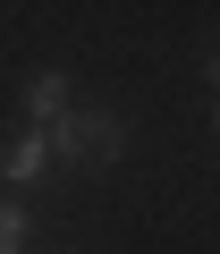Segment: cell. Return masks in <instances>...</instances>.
<instances>
[{"label":"cell","mask_w":220,"mask_h":254,"mask_svg":"<svg viewBox=\"0 0 220 254\" xmlns=\"http://www.w3.org/2000/svg\"><path fill=\"white\" fill-rule=\"evenodd\" d=\"M51 170H59V153H51L43 127L17 136V144H0V178H9V187H34V178H51Z\"/></svg>","instance_id":"7a4b0ae2"},{"label":"cell","mask_w":220,"mask_h":254,"mask_svg":"<svg viewBox=\"0 0 220 254\" xmlns=\"http://www.w3.org/2000/svg\"><path fill=\"white\" fill-rule=\"evenodd\" d=\"M51 153L68 161V170H110L127 153V119H110V110H68L59 127H51Z\"/></svg>","instance_id":"6da1fadb"},{"label":"cell","mask_w":220,"mask_h":254,"mask_svg":"<svg viewBox=\"0 0 220 254\" xmlns=\"http://www.w3.org/2000/svg\"><path fill=\"white\" fill-rule=\"evenodd\" d=\"M0 254H26V203H0Z\"/></svg>","instance_id":"277c9868"},{"label":"cell","mask_w":220,"mask_h":254,"mask_svg":"<svg viewBox=\"0 0 220 254\" xmlns=\"http://www.w3.org/2000/svg\"><path fill=\"white\" fill-rule=\"evenodd\" d=\"M26 110H34V127H43V136H51V127H59V119L76 110V102H68V76H59V68L26 76Z\"/></svg>","instance_id":"3957f363"},{"label":"cell","mask_w":220,"mask_h":254,"mask_svg":"<svg viewBox=\"0 0 220 254\" xmlns=\"http://www.w3.org/2000/svg\"><path fill=\"white\" fill-rule=\"evenodd\" d=\"M203 76H212V85H220V43H212V60H203Z\"/></svg>","instance_id":"5b68a950"}]
</instances>
